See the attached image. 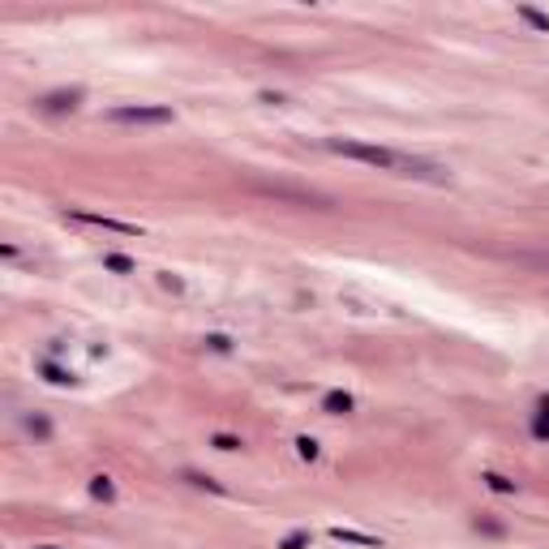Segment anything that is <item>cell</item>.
Listing matches in <instances>:
<instances>
[{
  "mask_svg": "<svg viewBox=\"0 0 549 549\" xmlns=\"http://www.w3.org/2000/svg\"><path fill=\"white\" fill-rule=\"evenodd\" d=\"M90 498L95 502H116V485H112V476H90Z\"/></svg>",
  "mask_w": 549,
  "mask_h": 549,
  "instance_id": "cell-9",
  "label": "cell"
},
{
  "mask_svg": "<svg viewBox=\"0 0 549 549\" xmlns=\"http://www.w3.org/2000/svg\"><path fill=\"white\" fill-rule=\"evenodd\" d=\"M296 455H300L305 464H318V455H322V446H318V438H309V433H300V438H296Z\"/></svg>",
  "mask_w": 549,
  "mask_h": 549,
  "instance_id": "cell-13",
  "label": "cell"
},
{
  "mask_svg": "<svg viewBox=\"0 0 549 549\" xmlns=\"http://www.w3.org/2000/svg\"><path fill=\"white\" fill-rule=\"evenodd\" d=\"M103 270H112V274H137V262L125 258V253H103Z\"/></svg>",
  "mask_w": 549,
  "mask_h": 549,
  "instance_id": "cell-11",
  "label": "cell"
},
{
  "mask_svg": "<svg viewBox=\"0 0 549 549\" xmlns=\"http://www.w3.org/2000/svg\"><path fill=\"white\" fill-rule=\"evenodd\" d=\"M331 541H343V545H361V549H382V541L369 536V532H356V528H331Z\"/></svg>",
  "mask_w": 549,
  "mask_h": 549,
  "instance_id": "cell-5",
  "label": "cell"
},
{
  "mask_svg": "<svg viewBox=\"0 0 549 549\" xmlns=\"http://www.w3.org/2000/svg\"><path fill=\"white\" fill-rule=\"evenodd\" d=\"M64 215H69V219H78V223H90V228H103V232H120V236H142V228H137V223H125V219H112V215L78 211V206H69Z\"/></svg>",
  "mask_w": 549,
  "mask_h": 549,
  "instance_id": "cell-3",
  "label": "cell"
},
{
  "mask_svg": "<svg viewBox=\"0 0 549 549\" xmlns=\"http://www.w3.org/2000/svg\"><path fill=\"white\" fill-rule=\"evenodd\" d=\"M480 480H485L494 494H520V480H510V476H502V472H480Z\"/></svg>",
  "mask_w": 549,
  "mask_h": 549,
  "instance_id": "cell-10",
  "label": "cell"
},
{
  "mask_svg": "<svg viewBox=\"0 0 549 549\" xmlns=\"http://www.w3.org/2000/svg\"><path fill=\"white\" fill-rule=\"evenodd\" d=\"M26 429H30L34 438H39V442H48V438H52V425H48L43 417H26Z\"/></svg>",
  "mask_w": 549,
  "mask_h": 549,
  "instance_id": "cell-19",
  "label": "cell"
},
{
  "mask_svg": "<svg viewBox=\"0 0 549 549\" xmlns=\"http://www.w3.org/2000/svg\"><path fill=\"white\" fill-rule=\"evenodd\" d=\"M472 528H476V532H485V536H506V524L489 520V515H476V520H472Z\"/></svg>",
  "mask_w": 549,
  "mask_h": 549,
  "instance_id": "cell-14",
  "label": "cell"
},
{
  "mask_svg": "<svg viewBox=\"0 0 549 549\" xmlns=\"http://www.w3.org/2000/svg\"><path fill=\"white\" fill-rule=\"evenodd\" d=\"M352 408H356V399L348 391H326L322 395V412H326V417H348Z\"/></svg>",
  "mask_w": 549,
  "mask_h": 549,
  "instance_id": "cell-6",
  "label": "cell"
},
{
  "mask_svg": "<svg viewBox=\"0 0 549 549\" xmlns=\"http://www.w3.org/2000/svg\"><path fill=\"white\" fill-rule=\"evenodd\" d=\"M532 438H536V442H549V391L536 399V412H532Z\"/></svg>",
  "mask_w": 549,
  "mask_h": 549,
  "instance_id": "cell-8",
  "label": "cell"
},
{
  "mask_svg": "<svg viewBox=\"0 0 549 549\" xmlns=\"http://www.w3.org/2000/svg\"><path fill=\"white\" fill-rule=\"evenodd\" d=\"M515 13H520L532 30H541V34H549V13H541V9H532V5H520V9H515Z\"/></svg>",
  "mask_w": 549,
  "mask_h": 549,
  "instance_id": "cell-12",
  "label": "cell"
},
{
  "mask_svg": "<svg viewBox=\"0 0 549 549\" xmlns=\"http://www.w3.org/2000/svg\"><path fill=\"white\" fill-rule=\"evenodd\" d=\"M39 373L48 377L52 387H78V373L64 369V365H56V361H39Z\"/></svg>",
  "mask_w": 549,
  "mask_h": 549,
  "instance_id": "cell-7",
  "label": "cell"
},
{
  "mask_svg": "<svg viewBox=\"0 0 549 549\" xmlns=\"http://www.w3.org/2000/svg\"><path fill=\"white\" fill-rule=\"evenodd\" d=\"M202 343H206V352H219V356H228V352L236 348V343H232V335H206Z\"/></svg>",
  "mask_w": 549,
  "mask_h": 549,
  "instance_id": "cell-15",
  "label": "cell"
},
{
  "mask_svg": "<svg viewBox=\"0 0 549 549\" xmlns=\"http://www.w3.org/2000/svg\"><path fill=\"white\" fill-rule=\"evenodd\" d=\"M185 480H189V485H197V489H211V494H228L215 476H202V472H185Z\"/></svg>",
  "mask_w": 549,
  "mask_h": 549,
  "instance_id": "cell-16",
  "label": "cell"
},
{
  "mask_svg": "<svg viewBox=\"0 0 549 549\" xmlns=\"http://www.w3.org/2000/svg\"><path fill=\"white\" fill-rule=\"evenodd\" d=\"M258 103H270V108H279V103H288V99H284L279 90H262V95H258Z\"/></svg>",
  "mask_w": 549,
  "mask_h": 549,
  "instance_id": "cell-21",
  "label": "cell"
},
{
  "mask_svg": "<svg viewBox=\"0 0 549 549\" xmlns=\"http://www.w3.org/2000/svg\"><path fill=\"white\" fill-rule=\"evenodd\" d=\"M159 288H167V292H185V284H181L172 270H163V274H159Z\"/></svg>",
  "mask_w": 549,
  "mask_h": 549,
  "instance_id": "cell-20",
  "label": "cell"
},
{
  "mask_svg": "<svg viewBox=\"0 0 549 549\" xmlns=\"http://www.w3.org/2000/svg\"><path fill=\"white\" fill-rule=\"evenodd\" d=\"M86 99V90L82 86H69V90H52V95H43L39 99V112H48V116H60V112H78V103Z\"/></svg>",
  "mask_w": 549,
  "mask_h": 549,
  "instance_id": "cell-4",
  "label": "cell"
},
{
  "mask_svg": "<svg viewBox=\"0 0 549 549\" xmlns=\"http://www.w3.org/2000/svg\"><path fill=\"white\" fill-rule=\"evenodd\" d=\"M108 120L116 125H172V108H159V103H125V108H112Z\"/></svg>",
  "mask_w": 549,
  "mask_h": 549,
  "instance_id": "cell-2",
  "label": "cell"
},
{
  "mask_svg": "<svg viewBox=\"0 0 549 549\" xmlns=\"http://www.w3.org/2000/svg\"><path fill=\"white\" fill-rule=\"evenodd\" d=\"M39 549H60V545H39Z\"/></svg>",
  "mask_w": 549,
  "mask_h": 549,
  "instance_id": "cell-22",
  "label": "cell"
},
{
  "mask_svg": "<svg viewBox=\"0 0 549 549\" xmlns=\"http://www.w3.org/2000/svg\"><path fill=\"white\" fill-rule=\"evenodd\" d=\"M326 151L343 155V159H356V163H369V167H382V172H399V151L369 146V142H356V137H326Z\"/></svg>",
  "mask_w": 549,
  "mask_h": 549,
  "instance_id": "cell-1",
  "label": "cell"
},
{
  "mask_svg": "<svg viewBox=\"0 0 549 549\" xmlns=\"http://www.w3.org/2000/svg\"><path fill=\"white\" fill-rule=\"evenodd\" d=\"M279 549H309V528H296L279 541Z\"/></svg>",
  "mask_w": 549,
  "mask_h": 549,
  "instance_id": "cell-18",
  "label": "cell"
},
{
  "mask_svg": "<svg viewBox=\"0 0 549 549\" xmlns=\"http://www.w3.org/2000/svg\"><path fill=\"white\" fill-rule=\"evenodd\" d=\"M211 446H215V451H228V455H232V451H240L245 442H240L236 433H211Z\"/></svg>",
  "mask_w": 549,
  "mask_h": 549,
  "instance_id": "cell-17",
  "label": "cell"
}]
</instances>
